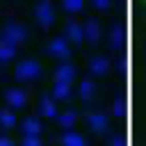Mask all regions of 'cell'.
<instances>
[{
    "label": "cell",
    "mask_w": 146,
    "mask_h": 146,
    "mask_svg": "<svg viewBox=\"0 0 146 146\" xmlns=\"http://www.w3.org/2000/svg\"><path fill=\"white\" fill-rule=\"evenodd\" d=\"M144 5H146V0H144Z\"/></svg>",
    "instance_id": "9a60e30c"
},
{
    "label": "cell",
    "mask_w": 146,
    "mask_h": 146,
    "mask_svg": "<svg viewBox=\"0 0 146 146\" xmlns=\"http://www.w3.org/2000/svg\"><path fill=\"white\" fill-rule=\"evenodd\" d=\"M11 52H14V48H0V62L11 59Z\"/></svg>",
    "instance_id": "4fadbf2b"
},
{
    "label": "cell",
    "mask_w": 146,
    "mask_h": 146,
    "mask_svg": "<svg viewBox=\"0 0 146 146\" xmlns=\"http://www.w3.org/2000/svg\"><path fill=\"white\" fill-rule=\"evenodd\" d=\"M59 123L64 125V128H73V123H75V112H66V114H62L59 116Z\"/></svg>",
    "instance_id": "ba28073f"
},
{
    "label": "cell",
    "mask_w": 146,
    "mask_h": 146,
    "mask_svg": "<svg viewBox=\"0 0 146 146\" xmlns=\"http://www.w3.org/2000/svg\"><path fill=\"white\" fill-rule=\"evenodd\" d=\"M89 125H91L94 130H103V128H105V119H103L100 114H91V116H89Z\"/></svg>",
    "instance_id": "9c48e42d"
},
{
    "label": "cell",
    "mask_w": 146,
    "mask_h": 146,
    "mask_svg": "<svg viewBox=\"0 0 146 146\" xmlns=\"http://www.w3.org/2000/svg\"><path fill=\"white\" fill-rule=\"evenodd\" d=\"M0 146H14V141L9 137H0Z\"/></svg>",
    "instance_id": "5bb4252c"
},
{
    "label": "cell",
    "mask_w": 146,
    "mask_h": 146,
    "mask_svg": "<svg viewBox=\"0 0 146 146\" xmlns=\"http://www.w3.org/2000/svg\"><path fill=\"white\" fill-rule=\"evenodd\" d=\"M39 64L34 62V59H27V62H23L18 68H16V73H18V78L21 80H34L36 75H39Z\"/></svg>",
    "instance_id": "6da1fadb"
},
{
    "label": "cell",
    "mask_w": 146,
    "mask_h": 146,
    "mask_svg": "<svg viewBox=\"0 0 146 146\" xmlns=\"http://www.w3.org/2000/svg\"><path fill=\"white\" fill-rule=\"evenodd\" d=\"M16 121H14V114L9 110H0V125L2 128H11Z\"/></svg>",
    "instance_id": "52a82bcc"
},
{
    "label": "cell",
    "mask_w": 146,
    "mask_h": 146,
    "mask_svg": "<svg viewBox=\"0 0 146 146\" xmlns=\"http://www.w3.org/2000/svg\"><path fill=\"white\" fill-rule=\"evenodd\" d=\"M80 89H84V91H80V96L89 98V96H91V89H94V87H91V82H82V84H80Z\"/></svg>",
    "instance_id": "7c38bea8"
},
{
    "label": "cell",
    "mask_w": 146,
    "mask_h": 146,
    "mask_svg": "<svg viewBox=\"0 0 146 146\" xmlns=\"http://www.w3.org/2000/svg\"><path fill=\"white\" fill-rule=\"evenodd\" d=\"M71 78H73V66H59L57 68V80H64V82H71Z\"/></svg>",
    "instance_id": "277c9868"
},
{
    "label": "cell",
    "mask_w": 146,
    "mask_h": 146,
    "mask_svg": "<svg viewBox=\"0 0 146 146\" xmlns=\"http://www.w3.org/2000/svg\"><path fill=\"white\" fill-rule=\"evenodd\" d=\"M23 146H41V139H39V135H25V139H23Z\"/></svg>",
    "instance_id": "8fae6325"
},
{
    "label": "cell",
    "mask_w": 146,
    "mask_h": 146,
    "mask_svg": "<svg viewBox=\"0 0 146 146\" xmlns=\"http://www.w3.org/2000/svg\"><path fill=\"white\" fill-rule=\"evenodd\" d=\"M62 144H64V146H87V139H84L82 135L66 132V135H62Z\"/></svg>",
    "instance_id": "3957f363"
},
{
    "label": "cell",
    "mask_w": 146,
    "mask_h": 146,
    "mask_svg": "<svg viewBox=\"0 0 146 146\" xmlns=\"http://www.w3.org/2000/svg\"><path fill=\"white\" fill-rule=\"evenodd\" d=\"M66 96H68V82L57 80L55 82V98H66Z\"/></svg>",
    "instance_id": "5b68a950"
},
{
    "label": "cell",
    "mask_w": 146,
    "mask_h": 146,
    "mask_svg": "<svg viewBox=\"0 0 146 146\" xmlns=\"http://www.w3.org/2000/svg\"><path fill=\"white\" fill-rule=\"evenodd\" d=\"M23 132L25 135H39V121L36 119H27L23 123Z\"/></svg>",
    "instance_id": "8992f818"
},
{
    "label": "cell",
    "mask_w": 146,
    "mask_h": 146,
    "mask_svg": "<svg viewBox=\"0 0 146 146\" xmlns=\"http://www.w3.org/2000/svg\"><path fill=\"white\" fill-rule=\"evenodd\" d=\"M41 112L48 114V116H55V110H52V100H50V98H48V100H46V98L41 100Z\"/></svg>",
    "instance_id": "30bf717a"
},
{
    "label": "cell",
    "mask_w": 146,
    "mask_h": 146,
    "mask_svg": "<svg viewBox=\"0 0 146 146\" xmlns=\"http://www.w3.org/2000/svg\"><path fill=\"white\" fill-rule=\"evenodd\" d=\"M5 98H7V103H9L11 110H21V107L27 103V96H25V91H21V89H9V91L5 94Z\"/></svg>",
    "instance_id": "7a4b0ae2"
}]
</instances>
